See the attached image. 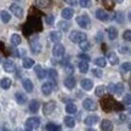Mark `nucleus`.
<instances>
[{"label": "nucleus", "mask_w": 131, "mask_h": 131, "mask_svg": "<svg viewBox=\"0 0 131 131\" xmlns=\"http://www.w3.org/2000/svg\"><path fill=\"white\" fill-rule=\"evenodd\" d=\"M101 104H102V108L104 112H112V111H120L123 109V106H119V103L115 102L111 96H107V97L102 98L101 101Z\"/></svg>", "instance_id": "1"}, {"label": "nucleus", "mask_w": 131, "mask_h": 131, "mask_svg": "<svg viewBox=\"0 0 131 131\" xmlns=\"http://www.w3.org/2000/svg\"><path fill=\"white\" fill-rule=\"evenodd\" d=\"M69 39H70V41L75 42V44H80V42L88 40L86 39V34L80 32V30H72L69 34Z\"/></svg>", "instance_id": "2"}, {"label": "nucleus", "mask_w": 131, "mask_h": 131, "mask_svg": "<svg viewBox=\"0 0 131 131\" xmlns=\"http://www.w3.org/2000/svg\"><path fill=\"white\" fill-rule=\"evenodd\" d=\"M39 126H40V118L32 117L26 120V129H27V131H32L34 129H38Z\"/></svg>", "instance_id": "3"}, {"label": "nucleus", "mask_w": 131, "mask_h": 131, "mask_svg": "<svg viewBox=\"0 0 131 131\" xmlns=\"http://www.w3.org/2000/svg\"><path fill=\"white\" fill-rule=\"evenodd\" d=\"M77 23L83 29H88V28H90V26H91V19H90L89 16L81 15V16H78V17H77Z\"/></svg>", "instance_id": "4"}, {"label": "nucleus", "mask_w": 131, "mask_h": 131, "mask_svg": "<svg viewBox=\"0 0 131 131\" xmlns=\"http://www.w3.org/2000/svg\"><path fill=\"white\" fill-rule=\"evenodd\" d=\"M10 11H11V14L14 15L15 17H17V18H22L23 17V9L18 6L17 4H11L10 5Z\"/></svg>", "instance_id": "5"}, {"label": "nucleus", "mask_w": 131, "mask_h": 131, "mask_svg": "<svg viewBox=\"0 0 131 131\" xmlns=\"http://www.w3.org/2000/svg\"><path fill=\"white\" fill-rule=\"evenodd\" d=\"M55 109H56V102H55V101H49L47 103L44 104L42 113H44L45 115H50V114H52V113L55 112Z\"/></svg>", "instance_id": "6"}, {"label": "nucleus", "mask_w": 131, "mask_h": 131, "mask_svg": "<svg viewBox=\"0 0 131 131\" xmlns=\"http://www.w3.org/2000/svg\"><path fill=\"white\" fill-rule=\"evenodd\" d=\"M46 75H47V78L50 79L49 83H51L52 86H57V78H58L57 70L53 69V68H50V69L46 70Z\"/></svg>", "instance_id": "7"}, {"label": "nucleus", "mask_w": 131, "mask_h": 131, "mask_svg": "<svg viewBox=\"0 0 131 131\" xmlns=\"http://www.w3.org/2000/svg\"><path fill=\"white\" fill-rule=\"evenodd\" d=\"M64 51H66L64 46H63L62 44H60V42L55 44V46L52 47V55L56 57V58H60V57L63 56V55H64Z\"/></svg>", "instance_id": "8"}, {"label": "nucleus", "mask_w": 131, "mask_h": 131, "mask_svg": "<svg viewBox=\"0 0 131 131\" xmlns=\"http://www.w3.org/2000/svg\"><path fill=\"white\" fill-rule=\"evenodd\" d=\"M83 106H84V108L86 111H90V112L97 109V104H96V102H95L92 98H85L84 101H83Z\"/></svg>", "instance_id": "9"}, {"label": "nucleus", "mask_w": 131, "mask_h": 131, "mask_svg": "<svg viewBox=\"0 0 131 131\" xmlns=\"http://www.w3.org/2000/svg\"><path fill=\"white\" fill-rule=\"evenodd\" d=\"M95 16H96V18L100 19V21H102V22H106V21H109V14L106 12L103 9H98L96 10V12H95Z\"/></svg>", "instance_id": "10"}, {"label": "nucleus", "mask_w": 131, "mask_h": 131, "mask_svg": "<svg viewBox=\"0 0 131 131\" xmlns=\"http://www.w3.org/2000/svg\"><path fill=\"white\" fill-rule=\"evenodd\" d=\"M3 68H4V70L6 73H12L16 69V66H15L12 60H5L4 63H3Z\"/></svg>", "instance_id": "11"}, {"label": "nucleus", "mask_w": 131, "mask_h": 131, "mask_svg": "<svg viewBox=\"0 0 131 131\" xmlns=\"http://www.w3.org/2000/svg\"><path fill=\"white\" fill-rule=\"evenodd\" d=\"M75 84H77V81H75V78L74 77H72V75H69V77H67L64 79V86L67 88L68 90H72L75 88Z\"/></svg>", "instance_id": "12"}, {"label": "nucleus", "mask_w": 131, "mask_h": 131, "mask_svg": "<svg viewBox=\"0 0 131 131\" xmlns=\"http://www.w3.org/2000/svg\"><path fill=\"white\" fill-rule=\"evenodd\" d=\"M98 120H100V118H98L97 115H88V117L85 118L84 123H85V125H88V126H92Z\"/></svg>", "instance_id": "13"}, {"label": "nucleus", "mask_w": 131, "mask_h": 131, "mask_svg": "<svg viewBox=\"0 0 131 131\" xmlns=\"http://www.w3.org/2000/svg\"><path fill=\"white\" fill-rule=\"evenodd\" d=\"M52 89H53V86L51 85V83H44V84L41 85V92L45 96H49V95H51L52 92Z\"/></svg>", "instance_id": "14"}, {"label": "nucleus", "mask_w": 131, "mask_h": 131, "mask_svg": "<svg viewBox=\"0 0 131 131\" xmlns=\"http://www.w3.org/2000/svg\"><path fill=\"white\" fill-rule=\"evenodd\" d=\"M50 39H51V40L55 42V44L60 42L62 40V34H61V32H58V30H52V32H50Z\"/></svg>", "instance_id": "15"}, {"label": "nucleus", "mask_w": 131, "mask_h": 131, "mask_svg": "<svg viewBox=\"0 0 131 131\" xmlns=\"http://www.w3.org/2000/svg\"><path fill=\"white\" fill-rule=\"evenodd\" d=\"M33 67H34V72H35V74L38 75L39 79H44V78L46 77V70L42 69L41 66L37 64V66H33Z\"/></svg>", "instance_id": "16"}, {"label": "nucleus", "mask_w": 131, "mask_h": 131, "mask_svg": "<svg viewBox=\"0 0 131 131\" xmlns=\"http://www.w3.org/2000/svg\"><path fill=\"white\" fill-rule=\"evenodd\" d=\"M52 4V0H35V5L37 7H40V9H46V7H50Z\"/></svg>", "instance_id": "17"}, {"label": "nucleus", "mask_w": 131, "mask_h": 131, "mask_svg": "<svg viewBox=\"0 0 131 131\" xmlns=\"http://www.w3.org/2000/svg\"><path fill=\"white\" fill-rule=\"evenodd\" d=\"M80 85H81V88H83L85 91H90V90L94 88V83L90 79H83L80 81Z\"/></svg>", "instance_id": "18"}, {"label": "nucleus", "mask_w": 131, "mask_h": 131, "mask_svg": "<svg viewBox=\"0 0 131 131\" xmlns=\"http://www.w3.org/2000/svg\"><path fill=\"white\" fill-rule=\"evenodd\" d=\"M73 15H74V11H73V9H70V7H66V9L62 10V12H61V16L64 19H70L73 17Z\"/></svg>", "instance_id": "19"}, {"label": "nucleus", "mask_w": 131, "mask_h": 131, "mask_svg": "<svg viewBox=\"0 0 131 131\" xmlns=\"http://www.w3.org/2000/svg\"><path fill=\"white\" fill-rule=\"evenodd\" d=\"M113 123L111 122V120H107V119H104V120H102V123H101V129H102L103 131H113Z\"/></svg>", "instance_id": "20"}, {"label": "nucleus", "mask_w": 131, "mask_h": 131, "mask_svg": "<svg viewBox=\"0 0 131 131\" xmlns=\"http://www.w3.org/2000/svg\"><path fill=\"white\" fill-rule=\"evenodd\" d=\"M107 58H108V61H109V63L113 66H117L119 63V57L115 55V52H112V51L108 52Z\"/></svg>", "instance_id": "21"}, {"label": "nucleus", "mask_w": 131, "mask_h": 131, "mask_svg": "<svg viewBox=\"0 0 131 131\" xmlns=\"http://www.w3.org/2000/svg\"><path fill=\"white\" fill-rule=\"evenodd\" d=\"M22 85H23V89L27 91V92H32L33 91V81L30 79H23V81H22Z\"/></svg>", "instance_id": "22"}, {"label": "nucleus", "mask_w": 131, "mask_h": 131, "mask_svg": "<svg viewBox=\"0 0 131 131\" xmlns=\"http://www.w3.org/2000/svg\"><path fill=\"white\" fill-rule=\"evenodd\" d=\"M39 107H40V104H39L37 100H33V101L29 102V112L30 113H38Z\"/></svg>", "instance_id": "23"}, {"label": "nucleus", "mask_w": 131, "mask_h": 131, "mask_svg": "<svg viewBox=\"0 0 131 131\" xmlns=\"http://www.w3.org/2000/svg\"><path fill=\"white\" fill-rule=\"evenodd\" d=\"M118 37V29L115 27H109L108 28V38L109 40H115Z\"/></svg>", "instance_id": "24"}, {"label": "nucleus", "mask_w": 131, "mask_h": 131, "mask_svg": "<svg viewBox=\"0 0 131 131\" xmlns=\"http://www.w3.org/2000/svg\"><path fill=\"white\" fill-rule=\"evenodd\" d=\"M124 92V85L123 83H118V84H114V90H113V94H115L117 96H120Z\"/></svg>", "instance_id": "25"}, {"label": "nucleus", "mask_w": 131, "mask_h": 131, "mask_svg": "<svg viewBox=\"0 0 131 131\" xmlns=\"http://www.w3.org/2000/svg\"><path fill=\"white\" fill-rule=\"evenodd\" d=\"M78 68L81 73H88V70H89V62L86 61H80L78 63Z\"/></svg>", "instance_id": "26"}, {"label": "nucleus", "mask_w": 131, "mask_h": 131, "mask_svg": "<svg viewBox=\"0 0 131 131\" xmlns=\"http://www.w3.org/2000/svg\"><path fill=\"white\" fill-rule=\"evenodd\" d=\"M0 17H1V21L4 23H9L10 21H11V15L9 14V11H5V10H3L0 12Z\"/></svg>", "instance_id": "27"}, {"label": "nucleus", "mask_w": 131, "mask_h": 131, "mask_svg": "<svg viewBox=\"0 0 131 131\" xmlns=\"http://www.w3.org/2000/svg\"><path fill=\"white\" fill-rule=\"evenodd\" d=\"M16 101L18 104H24L27 102V96L22 92H16Z\"/></svg>", "instance_id": "28"}, {"label": "nucleus", "mask_w": 131, "mask_h": 131, "mask_svg": "<svg viewBox=\"0 0 131 131\" xmlns=\"http://www.w3.org/2000/svg\"><path fill=\"white\" fill-rule=\"evenodd\" d=\"M57 26H58V28L61 29L62 32H68L69 30V28H70V23L69 22H64V21H61V22H58L57 23Z\"/></svg>", "instance_id": "29"}, {"label": "nucleus", "mask_w": 131, "mask_h": 131, "mask_svg": "<svg viewBox=\"0 0 131 131\" xmlns=\"http://www.w3.org/2000/svg\"><path fill=\"white\" fill-rule=\"evenodd\" d=\"M0 86H1V89L9 90L10 86H11V79H9V78H4V79H1V81H0Z\"/></svg>", "instance_id": "30"}, {"label": "nucleus", "mask_w": 131, "mask_h": 131, "mask_svg": "<svg viewBox=\"0 0 131 131\" xmlns=\"http://www.w3.org/2000/svg\"><path fill=\"white\" fill-rule=\"evenodd\" d=\"M95 64L97 66L98 68H104L107 66V61H106L104 57H98V58L95 60Z\"/></svg>", "instance_id": "31"}, {"label": "nucleus", "mask_w": 131, "mask_h": 131, "mask_svg": "<svg viewBox=\"0 0 131 131\" xmlns=\"http://www.w3.org/2000/svg\"><path fill=\"white\" fill-rule=\"evenodd\" d=\"M45 130L46 131H61V126L53 124V123H49V124H46V126H45Z\"/></svg>", "instance_id": "32"}, {"label": "nucleus", "mask_w": 131, "mask_h": 131, "mask_svg": "<svg viewBox=\"0 0 131 131\" xmlns=\"http://www.w3.org/2000/svg\"><path fill=\"white\" fill-rule=\"evenodd\" d=\"M66 112L69 113V114L77 113V104H74V103H67L66 104Z\"/></svg>", "instance_id": "33"}, {"label": "nucleus", "mask_w": 131, "mask_h": 131, "mask_svg": "<svg viewBox=\"0 0 131 131\" xmlns=\"http://www.w3.org/2000/svg\"><path fill=\"white\" fill-rule=\"evenodd\" d=\"M11 42H12L14 45H16V46H18L19 44L22 42L21 35H19V34H12V35H11Z\"/></svg>", "instance_id": "34"}, {"label": "nucleus", "mask_w": 131, "mask_h": 131, "mask_svg": "<svg viewBox=\"0 0 131 131\" xmlns=\"http://www.w3.org/2000/svg\"><path fill=\"white\" fill-rule=\"evenodd\" d=\"M30 50H32L33 53H39V52L41 51V45H40L39 42L32 41V44H30Z\"/></svg>", "instance_id": "35"}, {"label": "nucleus", "mask_w": 131, "mask_h": 131, "mask_svg": "<svg viewBox=\"0 0 131 131\" xmlns=\"http://www.w3.org/2000/svg\"><path fill=\"white\" fill-rule=\"evenodd\" d=\"M22 66H23V68H26V69H30V68H33V66H34V61H33L32 58H24L23 62H22Z\"/></svg>", "instance_id": "36"}, {"label": "nucleus", "mask_w": 131, "mask_h": 131, "mask_svg": "<svg viewBox=\"0 0 131 131\" xmlns=\"http://www.w3.org/2000/svg\"><path fill=\"white\" fill-rule=\"evenodd\" d=\"M64 124L67 127H74L75 126V119L72 117H66L64 118Z\"/></svg>", "instance_id": "37"}, {"label": "nucleus", "mask_w": 131, "mask_h": 131, "mask_svg": "<svg viewBox=\"0 0 131 131\" xmlns=\"http://www.w3.org/2000/svg\"><path fill=\"white\" fill-rule=\"evenodd\" d=\"M104 91H106L104 86L100 85V86H97V88H96V90H95V95H96V96H98V97H102L103 95H104Z\"/></svg>", "instance_id": "38"}, {"label": "nucleus", "mask_w": 131, "mask_h": 131, "mask_svg": "<svg viewBox=\"0 0 131 131\" xmlns=\"http://www.w3.org/2000/svg\"><path fill=\"white\" fill-rule=\"evenodd\" d=\"M80 49H81L83 51H89L90 49H91V44H90L88 40H85V41L80 42Z\"/></svg>", "instance_id": "39"}, {"label": "nucleus", "mask_w": 131, "mask_h": 131, "mask_svg": "<svg viewBox=\"0 0 131 131\" xmlns=\"http://www.w3.org/2000/svg\"><path fill=\"white\" fill-rule=\"evenodd\" d=\"M79 4L83 9H89L91 6V0H79Z\"/></svg>", "instance_id": "40"}, {"label": "nucleus", "mask_w": 131, "mask_h": 131, "mask_svg": "<svg viewBox=\"0 0 131 131\" xmlns=\"http://www.w3.org/2000/svg\"><path fill=\"white\" fill-rule=\"evenodd\" d=\"M130 68H131L130 62H125V63H123L122 64V72L123 73H127V72H130Z\"/></svg>", "instance_id": "41"}, {"label": "nucleus", "mask_w": 131, "mask_h": 131, "mask_svg": "<svg viewBox=\"0 0 131 131\" xmlns=\"http://www.w3.org/2000/svg\"><path fill=\"white\" fill-rule=\"evenodd\" d=\"M123 39L126 40V41H130L131 40V30L130 29H126L125 32L123 33Z\"/></svg>", "instance_id": "42"}, {"label": "nucleus", "mask_w": 131, "mask_h": 131, "mask_svg": "<svg viewBox=\"0 0 131 131\" xmlns=\"http://www.w3.org/2000/svg\"><path fill=\"white\" fill-rule=\"evenodd\" d=\"M92 74H94L96 78H102L103 73H102V70L100 69V68H94V69H92Z\"/></svg>", "instance_id": "43"}, {"label": "nucleus", "mask_w": 131, "mask_h": 131, "mask_svg": "<svg viewBox=\"0 0 131 131\" xmlns=\"http://www.w3.org/2000/svg\"><path fill=\"white\" fill-rule=\"evenodd\" d=\"M129 51H130V49H129V46H126V45H120V46H119V52H120V53H127Z\"/></svg>", "instance_id": "44"}, {"label": "nucleus", "mask_w": 131, "mask_h": 131, "mask_svg": "<svg viewBox=\"0 0 131 131\" xmlns=\"http://www.w3.org/2000/svg\"><path fill=\"white\" fill-rule=\"evenodd\" d=\"M53 21H55V18H53L52 15H49V16H46V18H45V22H46L49 26H52V24H53Z\"/></svg>", "instance_id": "45"}, {"label": "nucleus", "mask_w": 131, "mask_h": 131, "mask_svg": "<svg viewBox=\"0 0 131 131\" xmlns=\"http://www.w3.org/2000/svg\"><path fill=\"white\" fill-rule=\"evenodd\" d=\"M64 69H66V72H67V74H72L73 70H74V68H73V66L72 64H67V67H66Z\"/></svg>", "instance_id": "46"}, {"label": "nucleus", "mask_w": 131, "mask_h": 131, "mask_svg": "<svg viewBox=\"0 0 131 131\" xmlns=\"http://www.w3.org/2000/svg\"><path fill=\"white\" fill-rule=\"evenodd\" d=\"M78 57H79V58H81V61H86V62L90 61V56L85 55V53H81V55H79Z\"/></svg>", "instance_id": "47"}, {"label": "nucleus", "mask_w": 131, "mask_h": 131, "mask_svg": "<svg viewBox=\"0 0 131 131\" xmlns=\"http://www.w3.org/2000/svg\"><path fill=\"white\" fill-rule=\"evenodd\" d=\"M102 35H103L102 32H98L97 35H96V38H95V39H96V41H97V42H101V41H102V39H103Z\"/></svg>", "instance_id": "48"}, {"label": "nucleus", "mask_w": 131, "mask_h": 131, "mask_svg": "<svg viewBox=\"0 0 131 131\" xmlns=\"http://www.w3.org/2000/svg\"><path fill=\"white\" fill-rule=\"evenodd\" d=\"M124 104H126L127 107L130 106V94H127L126 96H125V98H124Z\"/></svg>", "instance_id": "49"}, {"label": "nucleus", "mask_w": 131, "mask_h": 131, "mask_svg": "<svg viewBox=\"0 0 131 131\" xmlns=\"http://www.w3.org/2000/svg\"><path fill=\"white\" fill-rule=\"evenodd\" d=\"M113 90H114V84H109L108 85V91L113 94Z\"/></svg>", "instance_id": "50"}, {"label": "nucleus", "mask_w": 131, "mask_h": 131, "mask_svg": "<svg viewBox=\"0 0 131 131\" xmlns=\"http://www.w3.org/2000/svg\"><path fill=\"white\" fill-rule=\"evenodd\" d=\"M67 1V4H69V5H75L77 4V0H66Z\"/></svg>", "instance_id": "51"}, {"label": "nucleus", "mask_w": 131, "mask_h": 131, "mask_svg": "<svg viewBox=\"0 0 131 131\" xmlns=\"http://www.w3.org/2000/svg\"><path fill=\"white\" fill-rule=\"evenodd\" d=\"M120 122H125V120H126V115H125V114H120Z\"/></svg>", "instance_id": "52"}, {"label": "nucleus", "mask_w": 131, "mask_h": 131, "mask_svg": "<svg viewBox=\"0 0 131 131\" xmlns=\"http://www.w3.org/2000/svg\"><path fill=\"white\" fill-rule=\"evenodd\" d=\"M114 1H115V3H118V4H122L124 0H114Z\"/></svg>", "instance_id": "53"}, {"label": "nucleus", "mask_w": 131, "mask_h": 131, "mask_svg": "<svg viewBox=\"0 0 131 131\" xmlns=\"http://www.w3.org/2000/svg\"><path fill=\"white\" fill-rule=\"evenodd\" d=\"M0 131H7V130H5V129H3V127H0Z\"/></svg>", "instance_id": "54"}, {"label": "nucleus", "mask_w": 131, "mask_h": 131, "mask_svg": "<svg viewBox=\"0 0 131 131\" xmlns=\"http://www.w3.org/2000/svg\"><path fill=\"white\" fill-rule=\"evenodd\" d=\"M15 131H23V130H22V129H16Z\"/></svg>", "instance_id": "55"}, {"label": "nucleus", "mask_w": 131, "mask_h": 131, "mask_svg": "<svg viewBox=\"0 0 131 131\" xmlns=\"http://www.w3.org/2000/svg\"><path fill=\"white\" fill-rule=\"evenodd\" d=\"M88 131H96V130H95V129H89Z\"/></svg>", "instance_id": "56"}, {"label": "nucleus", "mask_w": 131, "mask_h": 131, "mask_svg": "<svg viewBox=\"0 0 131 131\" xmlns=\"http://www.w3.org/2000/svg\"><path fill=\"white\" fill-rule=\"evenodd\" d=\"M0 112H1V109H0Z\"/></svg>", "instance_id": "57"}]
</instances>
